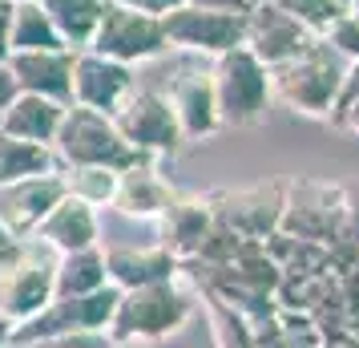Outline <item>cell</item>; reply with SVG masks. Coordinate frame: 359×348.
<instances>
[{
    "mask_svg": "<svg viewBox=\"0 0 359 348\" xmlns=\"http://www.w3.org/2000/svg\"><path fill=\"white\" fill-rule=\"evenodd\" d=\"M343 69H347V57L331 49L323 37H315L299 57L271 69V94L283 98V105L294 110V114L327 122L331 101L339 94Z\"/></svg>",
    "mask_w": 359,
    "mask_h": 348,
    "instance_id": "7a4b0ae2",
    "label": "cell"
},
{
    "mask_svg": "<svg viewBox=\"0 0 359 348\" xmlns=\"http://www.w3.org/2000/svg\"><path fill=\"white\" fill-rule=\"evenodd\" d=\"M109 283L105 276V247L57 255V296H89Z\"/></svg>",
    "mask_w": 359,
    "mask_h": 348,
    "instance_id": "603a6c76",
    "label": "cell"
},
{
    "mask_svg": "<svg viewBox=\"0 0 359 348\" xmlns=\"http://www.w3.org/2000/svg\"><path fill=\"white\" fill-rule=\"evenodd\" d=\"M218 223L214 215V199H202V195H178L174 207L158 219V243L170 247L182 264H190L202 247V239L210 235V227Z\"/></svg>",
    "mask_w": 359,
    "mask_h": 348,
    "instance_id": "d6986e66",
    "label": "cell"
},
{
    "mask_svg": "<svg viewBox=\"0 0 359 348\" xmlns=\"http://www.w3.org/2000/svg\"><path fill=\"white\" fill-rule=\"evenodd\" d=\"M33 239L36 243H45V247H53L57 255L101 247V215H97V207H89V202L65 195V199L45 215V223L36 227Z\"/></svg>",
    "mask_w": 359,
    "mask_h": 348,
    "instance_id": "ac0fdd59",
    "label": "cell"
},
{
    "mask_svg": "<svg viewBox=\"0 0 359 348\" xmlns=\"http://www.w3.org/2000/svg\"><path fill=\"white\" fill-rule=\"evenodd\" d=\"M17 94L20 89H17V82H13V73H8V61H0V110L17 98Z\"/></svg>",
    "mask_w": 359,
    "mask_h": 348,
    "instance_id": "d6a6232c",
    "label": "cell"
},
{
    "mask_svg": "<svg viewBox=\"0 0 359 348\" xmlns=\"http://www.w3.org/2000/svg\"><path fill=\"white\" fill-rule=\"evenodd\" d=\"M165 98L174 105V117H178L186 142H202V138H214V134L222 130L210 69H182L178 77H170Z\"/></svg>",
    "mask_w": 359,
    "mask_h": 348,
    "instance_id": "5bb4252c",
    "label": "cell"
},
{
    "mask_svg": "<svg viewBox=\"0 0 359 348\" xmlns=\"http://www.w3.org/2000/svg\"><path fill=\"white\" fill-rule=\"evenodd\" d=\"M117 174H121V170H109V166H61L65 195L89 202V207H109V202H114Z\"/></svg>",
    "mask_w": 359,
    "mask_h": 348,
    "instance_id": "d4e9b609",
    "label": "cell"
},
{
    "mask_svg": "<svg viewBox=\"0 0 359 348\" xmlns=\"http://www.w3.org/2000/svg\"><path fill=\"white\" fill-rule=\"evenodd\" d=\"M311 41H315V33L303 29L291 13H283L271 0H262L259 8L246 17V49L255 53L266 69H275V65H283V61L299 57Z\"/></svg>",
    "mask_w": 359,
    "mask_h": 348,
    "instance_id": "4fadbf2b",
    "label": "cell"
},
{
    "mask_svg": "<svg viewBox=\"0 0 359 348\" xmlns=\"http://www.w3.org/2000/svg\"><path fill=\"white\" fill-rule=\"evenodd\" d=\"M89 49L109 57V61H121V65H142V61H154L170 49L162 29V17H149V13H137V8H121L114 0H105V13L97 20V33L89 41Z\"/></svg>",
    "mask_w": 359,
    "mask_h": 348,
    "instance_id": "ba28073f",
    "label": "cell"
},
{
    "mask_svg": "<svg viewBox=\"0 0 359 348\" xmlns=\"http://www.w3.org/2000/svg\"><path fill=\"white\" fill-rule=\"evenodd\" d=\"M117 296H121V288H114V283H105L101 292H89V296H53L49 308H41L33 320L13 328L8 348L36 344L49 336H73V332H105L114 320Z\"/></svg>",
    "mask_w": 359,
    "mask_h": 348,
    "instance_id": "52a82bcc",
    "label": "cell"
},
{
    "mask_svg": "<svg viewBox=\"0 0 359 348\" xmlns=\"http://www.w3.org/2000/svg\"><path fill=\"white\" fill-rule=\"evenodd\" d=\"M117 134L130 142L137 154L146 158H165L186 146L182 126L174 117V105L165 98V89H149V85H133V94L114 110Z\"/></svg>",
    "mask_w": 359,
    "mask_h": 348,
    "instance_id": "8992f818",
    "label": "cell"
},
{
    "mask_svg": "<svg viewBox=\"0 0 359 348\" xmlns=\"http://www.w3.org/2000/svg\"><path fill=\"white\" fill-rule=\"evenodd\" d=\"M109 348H137V344H109Z\"/></svg>",
    "mask_w": 359,
    "mask_h": 348,
    "instance_id": "74e56055",
    "label": "cell"
},
{
    "mask_svg": "<svg viewBox=\"0 0 359 348\" xmlns=\"http://www.w3.org/2000/svg\"><path fill=\"white\" fill-rule=\"evenodd\" d=\"M214 215L218 223H226L230 231H238L243 239H266L278 231L283 223V207H287V186L283 183H259L234 191V195H214Z\"/></svg>",
    "mask_w": 359,
    "mask_h": 348,
    "instance_id": "7c38bea8",
    "label": "cell"
},
{
    "mask_svg": "<svg viewBox=\"0 0 359 348\" xmlns=\"http://www.w3.org/2000/svg\"><path fill=\"white\" fill-rule=\"evenodd\" d=\"M61 199H65L61 170L8 183V186H0V223H4V231L13 235L17 243H25V239L36 235V227L45 223V215H49Z\"/></svg>",
    "mask_w": 359,
    "mask_h": 348,
    "instance_id": "8fae6325",
    "label": "cell"
},
{
    "mask_svg": "<svg viewBox=\"0 0 359 348\" xmlns=\"http://www.w3.org/2000/svg\"><path fill=\"white\" fill-rule=\"evenodd\" d=\"M174 199H178V191L158 174V166L137 162V166H130V170L117 174V191H114V202H109V207L126 219L158 223V219L174 207Z\"/></svg>",
    "mask_w": 359,
    "mask_h": 348,
    "instance_id": "e0dca14e",
    "label": "cell"
},
{
    "mask_svg": "<svg viewBox=\"0 0 359 348\" xmlns=\"http://www.w3.org/2000/svg\"><path fill=\"white\" fill-rule=\"evenodd\" d=\"M339 4H343V8H347V4H351V0H339Z\"/></svg>",
    "mask_w": 359,
    "mask_h": 348,
    "instance_id": "f35d334b",
    "label": "cell"
},
{
    "mask_svg": "<svg viewBox=\"0 0 359 348\" xmlns=\"http://www.w3.org/2000/svg\"><path fill=\"white\" fill-rule=\"evenodd\" d=\"M271 4H278L283 13H291V17L299 20L303 29H311L315 37H327V29L347 13L339 0H271Z\"/></svg>",
    "mask_w": 359,
    "mask_h": 348,
    "instance_id": "484cf974",
    "label": "cell"
},
{
    "mask_svg": "<svg viewBox=\"0 0 359 348\" xmlns=\"http://www.w3.org/2000/svg\"><path fill=\"white\" fill-rule=\"evenodd\" d=\"M182 259L162 243H142V247H105V276L114 288L130 292V288H146V283H165L178 280Z\"/></svg>",
    "mask_w": 359,
    "mask_h": 348,
    "instance_id": "2e32d148",
    "label": "cell"
},
{
    "mask_svg": "<svg viewBox=\"0 0 359 348\" xmlns=\"http://www.w3.org/2000/svg\"><path fill=\"white\" fill-rule=\"evenodd\" d=\"M73 53L77 49H36V53H8V73L20 94H41L69 105L73 101Z\"/></svg>",
    "mask_w": 359,
    "mask_h": 348,
    "instance_id": "9a60e30c",
    "label": "cell"
},
{
    "mask_svg": "<svg viewBox=\"0 0 359 348\" xmlns=\"http://www.w3.org/2000/svg\"><path fill=\"white\" fill-rule=\"evenodd\" d=\"M194 316V296L182 292L178 280L165 283H146V288H130L117 296L114 320H109V344H149V340H165L190 324Z\"/></svg>",
    "mask_w": 359,
    "mask_h": 348,
    "instance_id": "6da1fadb",
    "label": "cell"
},
{
    "mask_svg": "<svg viewBox=\"0 0 359 348\" xmlns=\"http://www.w3.org/2000/svg\"><path fill=\"white\" fill-rule=\"evenodd\" d=\"M36 49H69L61 33L53 29L45 8L33 0H17L13 8V29H8V53H36Z\"/></svg>",
    "mask_w": 359,
    "mask_h": 348,
    "instance_id": "cb8c5ba5",
    "label": "cell"
},
{
    "mask_svg": "<svg viewBox=\"0 0 359 348\" xmlns=\"http://www.w3.org/2000/svg\"><path fill=\"white\" fill-rule=\"evenodd\" d=\"M133 85H137L133 65L109 61L93 49L73 53V101L69 105H85V110L114 117V110L133 94Z\"/></svg>",
    "mask_w": 359,
    "mask_h": 348,
    "instance_id": "30bf717a",
    "label": "cell"
},
{
    "mask_svg": "<svg viewBox=\"0 0 359 348\" xmlns=\"http://www.w3.org/2000/svg\"><path fill=\"white\" fill-rule=\"evenodd\" d=\"M53 170H61L53 146L0 134V186L20 183V179H36V174H53Z\"/></svg>",
    "mask_w": 359,
    "mask_h": 348,
    "instance_id": "7402d4cb",
    "label": "cell"
},
{
    "mask_svg": "<svg viewBox=\"0 0 359 348\" xmlns=\"http://www.w3.org/2000/svg\"><path fill=\"white\" fill-rule=\"evenodd\" d=\"M198 8H214V13H238V17H250L262 0H190Z\"/></svg>",
    "mask_w": 359,
    "mask_h": 348,
    "instance_id": "f546056e",
    "label": "cell"
},
{
    "mask_svg": "<svg viewBox=\"0 0 359 348\" xmlns=\"http://www.w3.org/2000/svg\"><path fill=\"white\" fill-rule=\"evenodd\" d=\"M53 154L61 166H109V170H130L137 162H154L117 134L114 117L85 110V105H69L61 117V130L53 138Z\"/></svg>",
    "mask_w": 359,
    "mask_h": 348,
    "instance_id": "5b68a950",
    "label": "cell"
},
{
    "mask_svg": "<svg viewBox=\"0 0 359 348\" xmlns=\"http://www.w3.org/2000/svg\"><path fill=\"white\" fill-rule=\"evenodd\" d=\"M214 82V101H218V122L234 126V130H250L266 122L271 110V69L262 65L255 53L238 45V49L214 57L210 69Z\"/></svg>",
    "mask_w": 359,
    "mask_h": 348,
    "instance_id": "3957f363",
    "label": "cell"
},
{
    "mask_svg": "<svg viewBox=\"0 0 359 348\" xmlns=\"http://www.w3.org/2000/svg\"><path fill=\"white\" fill-rule=\"evenodd\" d=\"M114 4H121V8H137V13H149V17H165L170 8H178V4H186V0H114Z\"/></svg>",
    "mask_w": 359,
    "mask_h": 348,
    "instance_id": "4dcf8cb0",
    "label": "cell"
},
{
    "mask_svg": "<svg viewBox=\"0 0 359 348\" xmlns=\"http://www.w3.org/2000/svg\"><path fill=\"white\" fill-rule=\"evenodd\" d=\"M57 296V251L25 239L0 259V316L17 328Z\"/></svg>",
    "mask_w": 359,
    "mask_h": 348,
    "instance_id": "277c9868",
    "label": "cell"
},
{
    "mask_svg": "<svg viewBox=\"0 0 359 348\" xmlns=\"http://www.w3.org/2000/svg\"><path fill=\"white\" fill-rule=\"evenodd\" d=\"M347 8H351V13H359V0H351V4H347Z\"/></svg>",
    "mask_w": 359,
    "mask_h": 348,
    "instance_id": "8d00e7d4",
    "label": "cell"
},
{
    "mask_svg": "<svg viewBox=\"0 0 359 348\" xmlns=\"http://www.w3.org/2000/svg\"><path fill=\"white\" fill-rule=\"evenodd\" d=\"M8 336H13V324L0 316V348H8Z\"/></svg>",
    "mask_w": 359,
    "mask_h": 348,
    "instance_id": "d590c367",
    "label": "cell"
},
{
    "mask_svg": "<svg viewBox=\"0 0 359 348\" xmlns=\"http://www.w3.org/2000/svg\"><path fill=\"white\" fill-rule=\"evenodd\" d=\"M323 41L335 53H343L347 61H359V13H351V8H347V13H343V17L327 29Z\"/></svg>",
    "mask_w": 359,
    "mask_h": 348,
    "instance_id": "4316f807",
    "label": "cell"
},
{
    "mask_svg": "<svg viewBox=\"0 0 359 348\" xmlns=\"http://www.w3.org/2000/svg\"><path fill=\"white\" fill-rule=\"evenodd\" d=\"M165 41L170 49L202 53V57H222V53L246 45V17L238 13H214V8H198V4H178L162 17Z\"/></svg>",
    "mask_w": 359,
    "mask_h": 348,
    "instance_id": "9c48e42d",
    "label": "cell"
},
{
    "mask_svg": "<svg viewBox=\"0 0 359 348\" xmlns=\"http://www.w3.org/2000/svg\"><path fill=\"white\" fill-rule=\"evenodd\" d=\"M20 348H109L105 332H73V336H49L36 344H20Z\"/></svg>",
    "mask_w": 359,
    "mask_h": 348,
    "instance_id": "83f0119b",
    "label": "cell"
},
{
    "mask_svg": "<svg viewBox=\"0 0 359 348\" xmlns=\"http://www.w3.org/2000/svg\"><path fill=\"white\" fill-rule=\"evenodd\" d=\"M13 8H17V0H0V61L8 57V29H13Z\"/></svg>",
    "mask_w": 359,
    "mask_h": 348,
    "instance_id": "1f68e13d",
    "label": "cell"
},
{
    "mask_svg": "<svg viewBox=\"0 0 359 348\" xmlns=\"http://www.w3.org/2000/svg\"><path fill=\"white\" fill-rule=\"evenodd\" d=\"M45 8L53 29L61 33L69 49H89V41L97 33V20L105 13V0H33Z\"/></svg>",
    "mask_w": 359,
    "mask_h": 348,
    "instance_id": "44dd1931",
    "label": "cell"
},
{
    "mask_svg": "<svg viewBox=\"0 0 359 348\" xmlns=\"http://www.w3.org/2000/svg\"><path fill=\"white\" fill-rule=\"evenodd\" d=\"M343 239H351L359 247V186L343 191Z\"/></svg>",
    "mask_w": 359,
    "mask_h": 348,
    "instance_id": "f1b7e54d",
    "label": "cell"
},
{
    "mask_svg": "<svg viewBox=\"0 0 359 348\" xmlns=\"http://www.w3.org/2000/svg\"><path fill=\"white\" fill-rule=\"evenodd\" d=\"M343 130H351V134H359V101L347 110V117H343Z\"/></svg>",
    "mask_w": 359,
    "mask_h": 348,
    "instance_id": "836d02e7",
    "label": "cell"
},
{
    "mask_svg": "<svg viewBox=\"0 0 359 348\" xmlns=\"http://www.w3.org/2000/svg\"><path fill=\"white\" fill-rule=\"evenodd\" d=\"M65 110L69 105H61V101H53V98H41V94H17V98L0 110V134L53 146Z\"/></svg>",
    "mask_w": 359,
    "mask_h": 348,
    "instance_id": "ffe728a7",
    "label": "cell"
},
{
    "mask_svg": "<svg viewBox=\"0 0 359 348\" xmlns=\"http://www.w3.org/2000/svg\"><path fill=\"white\" fill-rule=\"evenodd\" d=\"M13 247H17V239H13V235L4 231V223H0V259H4V255H8Z\"/></svg>",
    "mask_w": 359,
    "mask_h": 348,
    "instance_id": "e575fe53",
    "label": "cell"
}]
</instances>
